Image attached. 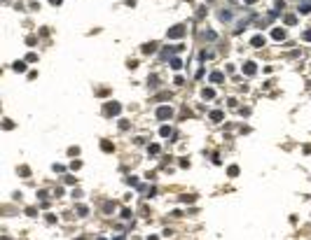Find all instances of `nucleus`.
Masks as SVG:
<instances>
[{"mask_svg": "<svg viewBox=\"0 0 311 240\" xmlns=\"http://www.w3.org/2000/svg\"><path fill=\"white\" fill-rule=\"evenodd\" d=\"M159 117H162V119H164V117H171V110H168V107H162V110H159Z\"/></svg>", "mask_w": 311, "mask_h": 240, "instance_id": "obj_1", "label": "nucleus"}, {"mask_svg": "<svg viewBox=\"0 0 311 240\" xmlns=\"http://www.w3.org/2000/svg\"><path fill=\"white\" fill-rule=\"evenodd\" d=\"M253 44H255V47H260V44H264V38H255V40H253Z\"/></svg>", "mask_w": 311, "mask_h": 240, "instance_id": "obj_2", "label": "nucleus"}]
</instances>
